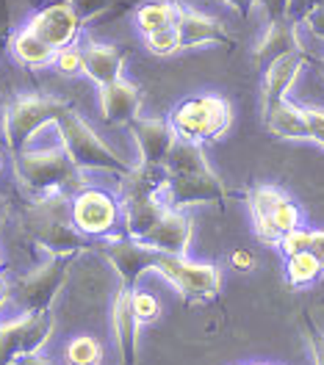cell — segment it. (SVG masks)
<instances>
[{
  "mask_svg": "<svg viewBox=\"0 0 324 365\" xmlns=\"http://www.w3.org/2000/svg\"><path fill=\"white\" fill-rule=\"evenodd\" d=\"M269 222L275 225V230H278L280 235H285V232H291V230L300 227V210H297V205H294L288 197H283V200L278 202V207L272 210Z\"/></svg>",
  "mask_w": 324,
  "mask_h": 365,
  "instance_id": "26",
  "label": "cell"
},
{
  "mask_svg": "<svg viewBox=\"0 0 324 365\" xmlns=\"http://www.w3.org/2000/svg\"><path fill=\"white\" fill-rule=\"evenodd\" d=\"M322 272V263L310 252H297V255L288 257V282L291 285H308Z\"/></svg>",
  "mask_w": 324,
  "mask_h": 365,
  "instance_id": "24",
  "label": "cell"
},
{
  "mask_svg": "<svg viewBox=\"0 0 324 365\" xmlns=\"http://www.w3.org/2000/svg\"><path fill=\"white\" fill-rule=\"evenodd\" d=\"M14 50H17V56L23 58L25 64H45L53 56V47L45 45L34 31H23L17 36V42H14Z\"/></svg>",
  "mask_w": 324,
  "mask_h": 365,
  "instance_id": "25",
  "label": "cell"
},
{
  "mask_svg": "<svg viewBox=\"0 0 324 365\" xmlns=\"http://www.w3.org/2000/svg\"><path fill=\"white\" fill-rule=\"evenodd\" d=\"M14 365H17V363H14Z\"/></svg>",
  "mask_w": 324,
  "mask_h": 365,
  "instance_id": "44",
  "label": "cell"
},
{
  "mask_svg": "<svg viewBox=\"0 0 324 365\" xmlns=\"http://www.w3.org/2000/svg\"><path fill=\"white\" fill-rule=\"evenodd\" d=\"M122 64H125L122 53L111 45H89V50H83V72L100 86L119 81Z\"/></svg>",
  "mask_w": 324,
  "mask_h": 365,
  "instance_id": "20",
  "label": "cell"
},
{
  "mask_svg": "<svg viewBox=\"0 0 324 365\" xmlns=\"http://www.w3.org/2000/svg\"><path fill=\"white\" fill-rule=\"evenodd\" d=\"M302 64H305L302 50H294V53L280 56L278 61H272L266 67V78H263V114H269L278 103L285 100V91L291 89V83L297 81Z\"/></svg>",
  "mask_w": 324,
  "mask_h": 365,
  "instance_id": "15",
  "label": "cell"
},
{
  "mask_svg": "<svg viewBox=\"0 0 324 365\" xmlns=\"http://www.w3.org/2000/svg\"><path fill=\"white\" fill-rule=\"evenodd\" d=\"M178 9L181 6H175V3H147V6H141L139 14H136V23L139 28L144 31V36L147 34H156V31H161V28H172L175 20H178Z\"/></svg>",
  "mask_w": 324,
  "mask_h": 365,
  "instance_id": "22",
  "label": "cell"
},
{
  "mask_svg": "<svg viewBox=\"0 0 324 365\" xmlns=\"http://www.w3.org/2000/svg\"><path fill=\"white\" fill-rule=\"evenodd\" d=\"M3 216H6V200L0 197V222H3Z\"/></svg>",
  "mask_w": 324,
  "mask_h": 365,
  "instance_id": "43",
  "label": "cell"
},
{
  "mask_svg": "<svg viewBox=\"0 0 324 365\" xmlns=\"http://www.w3.org/2000/svg\"><path fill=\"white\" fill-rule=\"evenodd\" d=\"M139 241L158 252L181 255V257H183L186 247H188V241H191V222L186 219L178 207H166L161 219L147 230Z\"/></svg>",
  "mask_w": 324,
  "mask_h": 365,
  "instance_id": "11",
  "label": "cell"
},
{
  "mask_svg": "<svg viewBox=\"0 0 324 365\" xmlns=\"http://www.w3.org/2000/svg\"><path fill=\"white\" fill-rule=\"evenodd\" d=\"M308 241H310V230L297 227L280 238V247H283V252L291 257V255H297V252H308Z\"/></svg>",
  "mask_w": 324,
  "mask_h": 365,
  "instance_id": "30",
  "label": "cell"
},
{
  "mask_svg": "<svg viewBox=\"0 0 324 365\" xmlns=\"http://www.w3.org/2000/svg\"><path fill=\"white\" fill-rule=\"evenodd\" d=\"M258 6L272 17V23H278V20H283V17L288 14L291 0H258Z\"/></svg>",
  "mask_w": 324,
  "mask_h": 365,
  "instance_id": "33",
  "label": "cell"
},
{
  "mask_svg": "<svg viewBox=\"0 0 324 365\" xmlns=\"http://www.w3.org/2000/svg\"><path fill=\"white\" fill-rule=\"evenodd\" d=\"M17 365H53V363L45 360V357H39V354L34 351V354H23V357L17 360Z\"/></svg>",
  "mask_w": 324,
  "mask_h": 365,
  "instance_id": "40",
  "label": "cell"
},
{
  "mask_svg": "<svg viewBox=\"0 0 324 365\" xmlns=\"http://www.w3.org/2000/svg\"><path fill=\"white\" fill-rule=\"evenodd\" d=\"M305 329H308V343L313 349V360H316V365H324V332L316 329L308 316H305Z\"/></svg>",
  "mask_w": 324,
  "mask_h": 365,
  "instance_id": "32",
  "label": "cell"
},
{
  "mask_svg": "<svg viewBox=\"0 0 324 365\" xmlns=\"http://www.w3.org/2000/svg\"><path fill=\"white\" fill-rule=\"evenodd\" d=\"M294 50H300L297 28L278 20V23L269 25V31L263 34L260 45L255 47V61H258V67H269L272 61H278L280 56L294 53Z\"/></svg>",
  "mask_w": 324,
  "mask_h": 365,
  "instance_id": "19",
  "label": "cell"
},
{
  "mask_svg": "<svg viewBox=\"0 0 324 365\" xmlns=\"http://www.w3.org/2000/svg\"><path fill=\"white\" fill-rule=\"evenodd\" d=\"M6 297H9V285H6L3 279H0V304L6 302Z\"/></svg>",
  "mask_w": 324,
  "mask_h": 365,
  "instance_id": "41",
  "label": "cell"
},
{
  "mask_svg": "<svg viewBox=\"0 0 324 365\" xmlns=\"http://www.w3.org/2000/svg\"><path fill=\"white\" fill-rule=\"evenodd\" d=\"M131 130L136 136V144L141 150V163H150V166H163V158L172 147V141L178 138L172 122L158 119V116H150V119H133L131 122Z\"/></svg>",
  "mask_w": 324,
  "mask_h": 365,
  "instance_id": "12",
  "label": "cell"
},
{
  "mask_svg": "<svg viewBox=\"0 0 324 365\" xmlns=\"http://www.w3.org/2000/svg\"><path fill=\"white\" fill-rule=\"evenodd\" d=\"M225 3L231 6L238 17H250V14H253V9L258 6V0H225Z\"/></svg>",
  "mask_w": 324,
  "mask_h": 365,
  "instance_id": "39",
  "label": "cell"
},
{
  "mask_svg": "<svg viewBox=\"0 0 324 365\" xmlns=\"http://www.w3.org/2000/svg\"><path fill=\"white\" fill-rule=\"evenodd\" d=\"M153 269L161 272L183 297L188 299H211L219 291V269L216 266H203V263H188L181 255H166L156 250Z\"/></svg>",
  "mask_w": 324,
  "mask_h": 365,
  "instance_id": "6",
  "label": "cell"
},
{
  "mask_svg": "<svg viewBox=\"0 0 324 365\" xmlns=\"http://www.w3.org/2000/svg\"><path fill=\"white\" fill-rule=\"evenodd\" d=\"M56 69L61 75H75V72H83V53L75 50V47H61L56 53Z\"/></svg>",
  "mask_w": 324,
  "mask_h": 365,
  "instance_id": "29",
  "label": "cell"
},
{
  "mask_svg": "<svg viewBox=\"0 0 324 365\" xmlns=\"http://www.w3.org/2000/svg\"><path fill=\"white\" fill-rule=\"evenodd\" d=\"M17 175L34 191H83L81 166L70 158L64 144L47 150H20Z\"/></svg>",
  "mask_w": 324,
  "mask_h": 365,
  "instance_id": "2",
  "label": "cell"
},
{
  "mask_svg": "<svg viewBox=\"0 0 324 365\" xmlns=\"http://www.w3.org/2000/svg\"><path fill=\"white\" fill-rule=\"evenodd\" d=\"M100 360H103V343L92 335H78L64 349L67 365H100Z\"/></svg>",
  "mask_w": 324,
  "mask_h": 365,
  "instance_id": "23",
  "label": "cell"
},
{
  "mask_svg": "<svg viewBox=\"0 0 324 365\" xmlns=\"http://www.w3.org/2000/svg\"><path fill=\"white\" fill-rule=\"evenodd\" d=\"M56 122H59V128H61V144H64V150L70 153V158L75 160L78 166L108 169V172H119V175L128 172V166L116 158L114 150H108V147L103 144V138L97 136L75 111L64 108Z\"/></svg>",
  "mask_w": 324,
  "mask_h": 365,
  "instance_id": "4",
  "label": "cell"
},
{
  "mask_svg": "<svg viewBox=\"0 0 324 365\" xmlns=\"http://www.w3.org/2000/svg\"><path fill=\"white\" fill-rule=\"evenodd\" d=\"M305 23H308V28H310L319 39H324V6L313 9L310 14H305Z\"/></svg>",
  "mask_w": 324,
  "mask_h": 365,
  "instance_id": "36",
  "label": "cell"
},
{
  "mask_svg": "<svg viewBox=\"0 0 324 365\" xmlns=\"http://www.w3.org/2000/svg\"><path fill=\"white\" fill-rule=\"evenodd\" d=\"M305 138L324 144V111L322 108H305Z\"/></svg>",
  "mask_w": 324,
  "mask_h": 365,
  "instance_id": "31",
  "label": "cell"
},
{
  "mask_svg": "<svg viewBox=\"0 0 324 365\" xmlns=\"http://www.w3.org/2000/svg\"><path fill=\"white\" fill-rule=\"evenodd\" d=\"M175 31L181 36V50L208 45V42H233V36L225 31V25L200 14V11H191V9H178Z\"/></svg>",
  "mask_w": 324,
  "mask_h": 365,
  "instance_id": "16",
  "label": "cell"
},
{
  "mask_svg": "<svg viewBox=\"0 0 324 365\" xmlns=\"http://www.w3.org/2000/svg\"><path fill=\"white\" fill-rule=\"evenodd\" d=\"M67 277V260L64 257H53L45 266H39L36 272H31L14 285V297L20 302L25 313H39L47 310L53 297L59 294V288L64 285Z\"/></svg>",
  "mask_w": 324,
  "mask_h": 365,
  "instance_id": "9",
  "label": "cell"
},
{
  "mask_svg": "<svg viewBox=\"0 0 324 365\" xmlns=\"http://www.w3.org/2000/svg\"><path fill=\"white\" fill-rule=\"evenodd\" d=\"M78 20L81 17L75 14L70 3H56V6L45 9L42 14H36L28 31H34L45 45L59 50V47L70 45L72 36L78 34Z\"/></svg>",
  "mask_w": 324,
  "mask_h": 365,
  "instance_id": "13",
  "label": "cell"
},
{
  "mask_svg": "<svg viewBox=\"0 0 324 365\" xmlns=\"http://www.w3.org/2000/svg\"><path fill=\"white\" fill-rule=\"evenodd\" d=\"M147 47L156 56H172V53H178L181 50V36H178L175 25L172 28H161L156 34H147Z\"/></svg>",
  "mask_w": 324,
  "mask_h": 365,
  "instance_id": "27",
  "label": "cell"
},
{
  "mask_svg": "<svg viewBox=\"0 0 324 365\" xmlns=\"http://www.w3.org/2000/svg\"><path fill=\"white\" fill-rule=\"evenodd\" d=\"M308 252L322 263V269H324V232H310V241H308Z\"/></svg>",
  "mask_w": 324,
  "mask_h": 365,
  "instance_id": "37",
  "label": "cell"
},
{
  "mask_svg": "<svg viewBox=\"0 0 324 365\" xmlns=\"http://www.w3.org/2000/svg\"><path fill=\"white\" fill-rule=\"evenodd\" d=\"M106 255L114 263L116 272L122 274L128 288L139 279L141 272H150L153 260H156V250L136 241V238H114V241H108L106 244Z\"/></svg>",
  "mask_w": 324,
  "mask_h": 365,
  "instance_id": "14",
  "label": "cell"
},
{
  "mask_svg": "<svg viewBox=\"0 0 324 365\" xmlns=\"http://www.w3.org/2000/svg\"><path fill=\"white\" fill-rule=\"evenodd\" d=\"M266 128L280 138H305V108L283 100L269 114H263Z\"/></svg>",
  "mask_w": 324,
  "mask_h": 365,
  "instance_id": "21",
  "label": "cell"
},
{
  "mask_svg": "<svg viewBox=\"0 0 324 365\" xmlns=\"http://www.w3.org/2000/svg\"><path fill=\"white\" fill-rule=\"evenodd\" d=\"M161 197L166 207H186L197 202H222L225 185L213 175L197 141L175 138L163 158Z\"/></svg>",
  "mask_w": 324,
  "mask_h": 365,
  "instance_id": "1",
  "label": "cell"
},
{
  "mask_svg": "<svg viewBox=\"0 0 324 365\" xmlns=\"http://www.w3.org/2000/svg\"><path fill=\"white\" fill-rule=\"evenodd\" d=\"M231 263H233V269L236 272H253L255 269V255L250 250H236L233 252V257H231Z\"/></svg>",
  "mask_w": 324,
  "mask_h": 365,
  "instance_id": "34",
  "label": "cell"
},
{
  "mask_svg": "<svg viewBox=\"0 0 324 365\" xmlns=\"http://www.w3.org/2000/svg\"><path fill=\"white\" fill-rule=\"evenodd\" d=\"M106 3H108V0H70V6L75 9L78 17H89L94 11H100Z\"/></svg>",
  "mask_w": 324,
  "mask_h": 365,
  "instance_id": "35",
  "label": "cell"
},
{
  "mask_svg": "<svg viewBox=\"0 0 324 365\" xmlns=\"http://www.w3.org/2000/svg\"><path fill=\"white\" fill-rule=\"evenodd\" d=\"M31 230L39 244L47 250L59 252H75L81 244V230L72 225V207L61 205V200H45L31 210Z\"/></svg>",
  "mask_w": 324,
  "mask_h": 365,
  "instance_id": "7",
  "label": "cell"
},
{
  "mask_svg": "<svg viewBox=\"0 0 324 365\" xmlns=\"http://www.w3.org/2000/svg\"><path fill=\"white\" fill-rule=\"evenodd\" d=\"M233 125L231 103L216 97V94H203V97H191L183 106L175 108L172 114V128L175 133L186 141H211V138H222Z\"/></svg>",
  "mask_w": 324,
  "mask_h": 365,
  "instance_id": "3",
  "label": "cell"
},
{
  "mask_svg": "<svg viewBox=\"0 0 324 365\" xmlns=\"http://www.w3.org/2000/svg\"><path fill=\"white\" fill-rule=\"evenodd\" d=\"M100 106H103V119L108 125H131L139 114L141 97L139 89L128 81H114L108 86H103L100 94Z\"/></svg>",
  "mask_w": 324,
  "mask_h": 365,
  "instance_id": "17",
  "label": "cell"
},
{
  "mask_svg": "<svg viewBox=\"0 0 324 365\" xmlns=\"http://www.w3.org/2000/svg\"><path fill=\"white\" fill-rule=\"evenodd\" d=\"M133 313H136V321L139 324H153V321L158 319V313H161V304H158V299L153 297V294H136L133 291Z\"/></svg>",
  "mask_w": 324,
  "mask_h": 365,
  "instance_id": "28",
  "label": "cell"
},
{
  "mask_svg": "<svg viewBox=\"0 0 324 365\" xmlns=\"http://www.w3.org/2000/svg\"><path fill=\"white\" fill-rule=\"evenodd\" d=\"M133 291L122 288L114 299V329L116 343H119V354H122V365H136V329L139 321L133 313Z\"/></svg>",
  "mask_w": 324,
  "mask_h": 365,
  "instance_id": "18",
  "label": "cell"
},
{
  "mask_svg": "<svg viewBox=\"0 0 324 365\" xmlns=\"http://www.w3.org/2000/svg\"><path fill=\"white\" fill-rule=\"evenodd\" d=\"M67 106L53 97H23L6 114V138L14 153H20L28 138L34 136L47 122H56Z\"/></svg>",
  "mask_w": 324,
  "mask_h": 365,
  "instance_id": "8",
  "label": "cell"
},
{
  "mask_svg": "<svg viewBox=\"0 0 324 365\" xmlns=\"http://www.w3.org/2000/svg\"><path fill=\"white\" fill-rule=\"evenodd\" d=\"M313 64H316V67H319V72L324 75V56H322V58H313Z\"/></svg>",
  "mask_w": 324,
  "mask_h": 365,
  "instance_id": "42",
  "label": "cell"
},
{
  "mask_svg": "<svg viewBox=\"0 0 324 365\" xmlns=\"http://www.w3.org/2000/svg\"><path fill=\"white\" fill-rule=\"evenodd\" d=\"M119 219V207L114 197L97 188H83L72 200V225L86 235H106L111 232Z\"/></svg>",
  "mask_w": 324,
  "mask_h": 365,
  "instance_id": "10",
  "label": "cell"
},
{
  "mask_svg": "<svg viewBox=\"0 0 324 365\" xmlns=\"http://www.w3.org/2000/svg\"><path fill=\"white\" fill-rule=\"evenodd\" d=\"M53 332L50 310L25 313L20 319L0 324V365H14L23 354H34Z\"/></svg>",
  "mask_w": 324,
  "mask_h": 365,
  "instance_id": "5",
  "label": "cell"
},
{
  "mask_svg": "<svg viewBox=\"0 0 324 365\" xmlns=\"http://www.w3.org/2000/svg\"><path fill=\"white\" fill-rule=\"evenodd\" d=\"M324 6V0H291V6H288V11H294V14H310L313 9H319Z\"/></svg>",
  "mask_w": 324,
  "mask_h": 365,
  "instance_id": "38",
  "label": "cell"
}]
</instances>
